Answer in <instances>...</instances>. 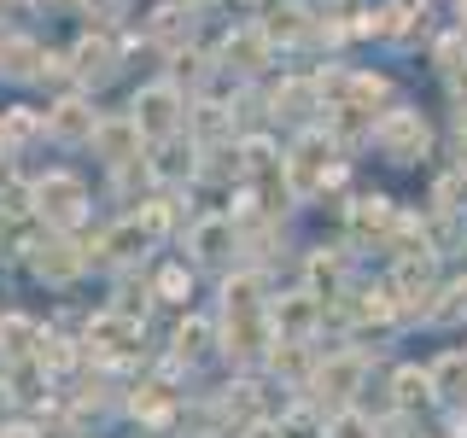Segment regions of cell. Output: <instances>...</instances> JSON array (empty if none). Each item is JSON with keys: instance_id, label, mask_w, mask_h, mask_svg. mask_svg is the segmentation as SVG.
Segmentation results:
<instances>
[{"instance_id": "8fae6325", "label": "cell", "mask_w": 467, "mask_h": 438, "mask_svg": "<svg viewBox=\"0 0 467 438\" xmlns=\"http://www.w3.org/2000/svg\"><path fill=\"white\" fill-rule=\"evenodd\" d=\"M6 403H12V398H6V386H0V415H6Z\"/></svg>"}, {"instance_id": "8992f818", "label": "cell", "mask_w": 467, "mask_h": 438, "mask_svg": "<svg viewBox=\"0 0 467 438\" xmlns=\"http://www.w3.org/2000/svg\"><path fill=\"white\" fill-rule=\"evenodd\" d=\"M36 345H41V328H36V321H24V316H6V333H0V350H6V357H29Z\"/></svg>"}, {"instance_id": "7a4b0ae2", "label": "cell", "mask_w": 467, "mask_h": 438, "mask_svg": "<svg viewBox=\"0 0 467 438\" xmlns=\"http://www.w3.org/2000/svg\"><path fill=\"white\" fill-rule=\"evenodd\" d=\"M82 204H88V193H82L77 175H47V182H36V211L47 216V223H58V228L77 223Z\"/></svg>"}, {"instance_id": "ba28073f", "label": "cell", "mask_w": 467, "mask_h": 438, "mask_svg": "<svg viewBox=\"0 0 467 438\" xmlns=\"http://www.w3.org/2000/svg\"><path fill=\"white\" fill-rule=\"evenodd\" d=\"M47 123L58 129V135H94V117H88L82 106H58V111H47Z\"/></svg>"}, {"instance_id": "6da1fadb", "label": "cell", "mask_w": 467, "mask_h": 438, "mask_svg": "<svg viewBox=\"0 0 467 438\" xmlns=\"http://www.w3.org/2000/svg\"><path fill=\"white\" fill-rule=\"evenodd\" d=\"M135 129L140 135H175V129L187 123L182 117V94H175L170 82H158V88H146V94H135Z\"/></svg>"}, {"instance_id": "52a82bcc", "label": "cell", "mask_w": 467, "mask_h": 438, "mask_svg": "<svg viewBox=\"0 0 467 438\" xmlns=\"http://www.w3.org/2000/svg\"><path fill=\"white\" fill-rule=\"evenodd\" d=\"M310 316H316V304H310V292H304V304H275V328H286L292 339H298L304 328H310Z\"/></svg>"}, {"instance_id": "277c9868", "label": "cell", "mask_w": 467, "mask_h": 438, "mask_svg": "<svg viewBox=\"0 0 467 438\" xmlns=\"http://www.w3.org/2000/svg\"><path fill=\"white\" fill-rule=\"evenodd\" d=\"M327 158H333V152H321L316 135H304L298 146H292V158H281V170H286V182L298 187V193H310L316 182L327 187Z\"/></svg>"}, {"instance_id": "5b68a950", "label": "cell", "mask_w": 467, "mask_h": 438, "mask_svg": "<svg viewBox=\"0 0 467 438\" xmlns=\"http://www.w3.org/2000/svg\"><path fill=\"white\" fill-rule=\"evenodd\" d=\"M234 245H240V234H234V216H204V223H193V257L216 263V257H228Z\"/></svg>"}, {"instance_id": "30bf717a", "label": "cell", "mask_w": 467, "mask_h": 438, "mask_svg": "<svg viewBox=\"0 0 467 438\" xmlns=\"http://www.w3.org/2000/svg\"><path fill=\"white\" fill-rule=\"evenodd\" d=\"M368 433H374V427H368V421L357 415V409H345V415L333 421V438H368Z\"/></svg>"}, {"instance_id": "9c48e42d", "label": "cell", "mask_w": 467, "mask_h": 438, "mask_svg": "<svg viewBox=\"0 0 467 438\" xmlns=\"http://www.w3.org/2000/svg\"><path fill=\"white\" fill-rule=\"evenodd\" d=\"M187 292H193V275H187V269H158V298L182 304Z\"/></svg>"}, {"instance_id": "3957f363", "label": "cell", "mask_w": 467, "mask_h": 438, "mask_svg": "<svg viewBox=\"0 0 467 438\" xmlns=\"http://www.w3.org/2000/svg\"><path fill=\"white\" fill-rule=\"evenodd\" d=\"M94 152L106 158V164H140V129H135V117H117V123H94Z\"/></svg>"}]
</instances>
